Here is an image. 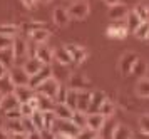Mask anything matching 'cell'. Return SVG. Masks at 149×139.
I'll use <instances>...</instances> for the list:
<instances>
[{
  "mask_svg": "<svg viewBox=\"0 0 149 139\" xmlns=\"http://www.w3.org/2000/svg\"><path fill=\"white\" fill-rule=\"evenodd\" d=\"M54 138L55 139H62V138H79L81 134V127L75 124L72 119H61L57 117L54 122Z\"/></svg>",
  "mask_w": 149,
  "mask_h": 139,
  "instance_id": "cell-1",
  "label": "cell"
},
{
  "mask_svg": "<svg viewBox=\"0 0 149 139\" xmlns=\"http://www.w3.org/2000/svg\"><path fill=\"white\" fill-rule=\"evenodd\" d=\"M89 12H91L89 0H72V3L67 8L69 17L75 20H84L89 15Z\"/></svg>",
  "mask_w": 149,
  "mask_h": 139,
  "instance_id": "cell-2",
  "label": "cell"
},
{
  "mask_svg": "<svg viewBox=\"0 0 149 139\" xmlns=\"http://www.w3.org/2000/svg\"><path fill=\"white\" fill-rule=\"evenodd\" d=\"M7 75H8V79L12 80L14 86H25V84H29V77H30L24 71V67H17V66L10 67L7 71Z\"/></svg>",
  "mask_w": 149,
  "mask_h": 139,
  "instance_id": "cell-3",
  "label": "cell"
},
{
  "mask_svg": "<svg viewBox=\"0 0 149 139\" xmlns=\"http://www.w3.org/2000/svg\"><path fill=\"white\" fill-rule=\"evenodd\" d=\"M64 47H65V50L70 54L74 64H77V66L82 64V62L89 57V50L86 49V47H82V45H77V44H65Z\"/></svg>",
  "mask_w": 149,
  "mask_h": 139,
  "instance_id": "cell-4",
  "label": "cell"
},
{
  "mask_svg": "<svg viewBox=\"0 0 149 139\" xmlns=\"http://www.w3.org/2000/svg\"><path fill=\"white\" fill-rule=\"evenodd\" d=\"M59 86H61V82L55 79L54 75H50L49 79H45L42 84H39V86L35 87V91H37V92L45 94V96H49V97H52V99H54L55 92H57V89H59Z\"/></svg>",
  "mask_w": 149,
  "mask_h": 139,
  "instance_id": "cell-5",
  "label": "cell"
},
{
  "mask_svg": "<svg viewBox=\"0 0 149 139\" xmlns=\"http://www.w3.org/2000/svg\"><path fill=\"white\" fill-rule=\"evenodd\" d=\"M50 75H52V67H50V64H44L37 72L32 74V75L29 77V86L35 89L39 84H42L45 79H49Z\"/></svg>",
  "mask_w": 149,
  "mask_h": 139,
  "instance_id": "cell-6",
  "label": "cell"
},
{
  "mask_svg": "<svg viewBox=\"0 0 149 139\" xmlns=\"http://www.w3.org/2000/svg\"><path fill=\"white\" fill-rule=\"evenodd\" d=\"M65 86L69 89H75V91H81V89H89L91 86V80L87 79L86 74H70L67 77V84Z\"/></svg>",
  "mask_w": 149,
  "mask_h": 139,
  "instance_id": "cell-7",
  "label": "cell"
},
{
  "mask_svg": "<svg viewBox=\"0 0 149 139\" xmlns=\"http://www.w3.org/2000/svg\"><path fill=\"white\" fill-rule=\"evenodd\" d=\"M139 55L134 52H126L121 55V59H119V72L122 74V75H129L131 74V69H132V66H134L136 59H137Z\"/></svg>",
  "mask_w": 149,
  "mask_h": 139,
  "instance_id": "cell-8",
  "label": "cell"
},
{
  "mask_svg": "<svg viewBox=\"0 0 149 139\" xmlns=\"http://www.w3.org/2000/svg\"><path fill=\"white\" fill-rule=\"evenodd\" d=\"M34 55L40 60L42 64H52V60H54V50L49 45H45V44H37Z\"/></svg>",
  "mask_w": 149,
  "mask_h": 139,
  "instance_id": "cell-9",
  "label": "cell"
},
{
  "mask_svg": "<svg viewBox=\"0 0 149 139\" xmlns=\"http://www.w3.org/2000/svg\"><path fill=\"white\" fill-rule=\"evenodd\" d=\"M106 92L104 91H91V101H89L87 112H99L102 102L106 101Z\"/></svg>",
  "mask_w": 149,
  "mask_h": 139,
  "instance_id": "cell-10",
  "label": "cell"
},
{
  "mask_svg": "<svg viewBox=\"0 0 149 139\" xmlns=\"http://www.w3.org/2000/svg\"><path fill=\"white\" fill-rule=\"evenodd\" d=\"M104 122H106V117L101 112H87V116H86V126L89 129L95 131V133L101 131V127L104 126Z\"/></svg>",
  "mask_w": 149,
  "mask_h": 139,
  "instance_id": "cell-11",
  "label": "cell"
},
{
  "mask_svg": "<svg viewBox=\"0 0 149 139\" xmlns=\"http://www.w3.org/2000/svg\"><path fill=\"white\" fill-rule=\"evenodd\" d=\"M129 12V8L124 3H121V2H117V3H114V5H111L109 7V19L111 20H116V22H121V20L126 19V15H127Z\"/></svg>",
  "mask_w": 149,
  "mask_h": 139,
  "instance_id": "cell-12",
  "label": "cell"
},
{
  "mask_svg": "<svg viewBox=\"0 0 149 139\" xmlns=\"http://www.w3.org/2000/svg\"><path fill=\"white\" fill-rule=\"evenodd\" d=\"M20 106V101L15 96L14 92H7L2 96V101H0V109L5 112V111H10V109H19Z\"/></svg>",
  "mask_w": 149,
  "mask_h": 139,
  "instance_id": "cell-13",
  "label": "cell"
},
{
  "mask_svg": "<svg viewBox=\"0 0 149 139\" xmlns=\"http://www.w3.org/2000/svg\"><path fill=\"white\" fill-rule=\"evenodd\" d=\"M127 27L126 25H122V24H114V25H109L107 29H106V35H107L109 39H126L127 37Z\"/></svg>",
  "mask_w": 149,
  "mask_h": 139,
  "instance_id": "cell-14",
  "label": "cell"
},
{
  "mask_svg": "<svg viewBox=\"0 0 149 139\" xmlns=\"http://www.w3.org/2000/svg\"><path fill=\"white\" fill-rule=\"evenodd\" d=\"M12 50H14L15 60L24 59L27 57V50H29V44L20 37H14V42H12Z\"/></svg>",
  "mask_w": 149,
  "mask_h": 139,
  "instance_id": "cell-15",
  "label": "cell"
},
{
  "mask_svg": "<svg viewBox=\"0 0 149 139\" xmlns=\"http://www.w3.org/2000/svg\"><path fill=\"white\" fill-rule=\"evenodd\" d=\"M148 69H149L148 60L142 59V57H137L136 62H134V66H132V69H131V74H129V75H134L137 79H141V77H144V75L148 74Z\"/></svg>",
  "mask_w": 149,
  "mask_h": 139,
  "instance_id": "cell-16",
  "label": "cell"
},
{
  "mask_svg": "<svg viewBox=\"0 0 149 139\" xmlns=\"http://www.w3.org/2000/svg\"><path fill=\"white\" fill-rule=\"evenodd\" d=\"M35 99H37V109H40V111H54L55 101L52 97L35 91Z\"/></svg>",
  "mask_w": 149,
  "mask_h": 139,
  "instance_id": "cell-17",
  "label": "cell"
},
{
  "mask_svg": "<svg viewBox=\"0 0 149 139\" xmlns=\"http://www.w3.org/2000/svg\"><path fill=\"white\" fill-rule=\"evenodd\" d=\"M14 94L19 97L20 102H25V101H29L30 97L35 96V89L30 87L29 84H25V86H15L14 87Z\"/></svg>",
  "mask_w": 149,
  "mask_h": 139,
  "instance_id": "cell-18",
  "label": "cell"
},
{
  "mask_svg": "<svg viewBox=\"0 0 149 139\" xmlns=\"http://www.w3.org/2000/svg\"><path fill=\"white\" fill-rule=\"evenodd\" d=\"M52 20H54V24L57 27H65L69 24V20H70V17H69V13H67V8L57 7L54 10V13H52Z\"/></svg>",
  "mask_w": 149,
  "mask_h": 139,
  "instance_id": "cell-19",
  "label": "cell"
},
{
  "mask_svg": "<svg viewBox=\"0 0 149 139\" xmlns=\"http://www.w3.org/2000/svg\"><path fill=\"white\" fill-rule=\"evenodd\" d=\"M52 62H54V60H52ZM50 67H52V75H54L57 80H61V79L67 80V77L70 75V72H69V67L70 66H65V64H61V62L55 60L54 64H50Z\"/></svg>",
  "mask_w": 149,
  "mask_h": 139,
  "instance_id": "cell-20",
  "label": "cell"
},
{
  "mask_svg": "<svg viewBox=\"0 0 149 139\" xmlns=\"http://www.w3.org/2000/svg\"><path fill=\"white\" fill-rule=\"evenodd\" d=\"M89 101H91V91L89 89H81L77 91V109L82 112H87Z\"/></svg>",
  "mask_w": 149,
  "mask_h": 139,
  "instance_id": "cell-21",
  "label": "cell"
},
{
  "mask_svg": "<svg viewBox=\"0 0 149 139\" xmlns=\"http://www.w3.org/2000/svg\"><path fill=\"white\" fill-rule=\"evenodd\" d=\"M29 35H30L32 42H35V44H45V42L49 40V37H50V32H49L45 27H42V29L30 30V32H29Z\"/></svg>",
  "mask_w": 149,
  "mask_h": 139,
  "instance_id": "cell-22",
  "label": "cell"
},
{
  "mask_svg": "<svg viewBox=\"0 0 149 139\" xmlns=\"http://www.w3.org/2000/svg\"><path fill=\"white\" fill-rule=\"evenodd\" d=\"M112 138L114 139H132L134 138V133L131 131V127L126 126V124H116V129L112 133Z\"/></svg>",
  "mask_w": 149,
  "mask_h": 139,
  "instance_id": "cell-23",
  "label": "cell"
},
{
  "mask_svg": "<svg viewBox=\"0 0 149 139\" xmlns=\"http://www.w3.org/2000/svg\"><path fill=\"white\" fill-rule=\"evenodd\" d=\"M42 66H44V64H42L40 60L37 59L35 55H32V57H29V59L24 62V66H22V67H24V71H25L29 75H32V74H35Z\"/></svg>",
  "mask_w": 149,
  "mask_h": 139,
  "instance_id": "cell-24",
  "label": "cell"
},
{
  "mask_svg": "<svg viewBox=\"0 0 149 139\" xmlns=\"http://www.w3.org/2000/svg\"><path fill=\"white\" fill-rule=\"evenodd\" d=\"M0 62L3 64V66L10 69V67L14 66L15 62V55H14V50H12V47H7V49H0Z\"/></svg>",
  "mask_w": 149,
  "mask_h": 139,
  "instance_id": "cell-25",
  "label": "cell"
},
{
  "mask_svg": "<svg viewBox=\"0 0 149 139\" xmlns=\"http://www.w3.org/2000/svg\"><path fill=\"white\" fill-rule=\"evenodd\" d=\"M54 112H55V116H57V117H61V119H70L74 111H72L69 106H65L64 102H55Z\"/></svg>",
  "mask_w": 149,
  "mask_h": 139,
  "instance_id": "cell-26",
  "label": "cell"
},
{
  "mask_svg": "<svg viewBox=\"0 0 149 139\" xmlns=\"http://www.w3.org/2000/svg\"><path fill=\"white\" fill-rule=\"evenodd\" d=\"M54 59L57 62H61V64H65V66H72L74 64V60L70 57V54L65 50V47H61V49L54 50Z\"/></svg>",
  "mask_w": 149,
  "mask_h": 139,
  "instance_id": "cell-27",
  "label": "cell"
},
{
  "mask_svg": "<svg viewBox=\"0 0 149 139\" xmlns=\"http://www.w3.org/2000/svg\"><path fill=\"white\" fill-rule=\"evenodd\" d=\"M142 20L137 17V13L134 12V10H129L127 15H126V27H127L129 32H134L136 29L139 27V24H141Z\"/></svg>",
  "mask_w": 149,
  "mask_h": 139,
  "instance_id": "cell-28",
  "label": "cell"
},
{
  "mask_svg": "<svg viewBox=\"0 0 149 139\" xmlns=\"http://www.w3.org/2000/svg\"><path fill=\"white\" fill-rule=\"evenodd\" d=\"M114 129H116V122H112V117H106V122L99 131V138H112Z\"/></svg>",
  "mask_w": 149,
  "mask_h": 139,
  "instance_id": "cell-29",
  "label": "cell"
},
{
  "mask_svg": "<svg viewBox=\"0 0 149 139\" xmlns=\"http://www.w3.org/2000/svg\"><path fill=\"white\" fill-rule=\"evenodd\" d=\"M30 119H32V122H34V126L37 127V131H40L42 136H44V111L35 109L34 112L30 114Z\"/></svg>",
  "mask_w": 149,
  "mask_h": 139,
  "instance_id": "cell-30",
  "label": "cell"
},
{
  "mask_svg": "<svg viewBox=\"0 0 149 139\" xmlns=\"http://www.w3.org/2000/svg\"><path fill=\"white\" fill-rule=\"evenodd\" d=\"M99 112H101L104 117H112V116L116 114V104L111 99H107V97H106V101L102 102L101 109H99Z\"/></svg>",
  "mask_w": 149,
  "mask_h": 139,
  "instance_id": "cell-31",
  "label": "cell"
},
{
  "mask_svg": "<svg viewBox=\"0 0 149 139\" xmlns=\"http://www.w3.org/2000/svg\"><path fill=\"white\" fill-rule=\"evenodd\" d=\"M136 92H137V96L149 99V79H146V77H141V79L137 80Z\"/></svg>",
  "mask_w": 149,
  "mask_h": 139,
  "instance_id": "cell-32",
  "label": "cell"
},
{
  "mask_svg": "<svg viewBox=\"0 0 149 139\" xmlns=\"http://www.w3.org/2000/svg\"><path fill=\"white\" fill-rule=\"evenodd\" d=\"M55 119H57V116H55L54 111H44V131L45 133L52 131Z\"/></svg>",
  "mask_w": 149,
  "mask_h": 139,
  "instance_id": "cell-33",
  "label": "cell"
},
{
  "mask_svg": "<svg viewBox=\"0 0 149 139\" xmlns=\"http://www.w3.org/2000/svg\"><path fill=\"white\" fill-rule=\"evenodd\" d=\"M64 104L69 106L72 111L77 109V91H75V89H69V87H67V96H65Z\"/></svg>",
  "mask_w": 149,
  "mask_h": 139,
  "instance_id": "cell-34",
  "label": "cell"
},
{
  "mask_svg": "<svg viewBox=\"0 0 149 139\" xmlns=\"http://www.w3.org/2000/svg\"><path fill=\"white\" fill-rule=\"evenodd\" d=\"M20 30V27L15 25V24H0V34L3 35H10V37H15Z\"/></svg>",
  "mask_w": 149,
  "mask_h": 139,
  "instance_id": "cell-35",
  "label": "cell"
},
{
  "mask_svg": "<svg viewBox=\"0 0 149 139\" xmlns=\"http://www.w3.org/2000/svg\"><path fill=\"white\" fill-rule=\"evenodd\" d=\"M148 32H149V22H141L139 27H137L132 34L136 35V39H137V40H146Z\"/></svg>",
  "mask_w": 149,
  "mask_h": 139,
  "instance_id": "cell-36",
  "label": "cell"
},
{
  "mask_svg": "<svg viewBox=\"0 0 149 139\" xmlns=\"http://www.w3.org/2000/svg\"><path fill=\"white\" fill-rule=\"evenodd\" d=\"M134 12L137 13V17L142 20V22H149V7L144 5V3H137L134 7Z\"/></svg>",
  "mask_w": 149,
  "mask_h": 139,
  "instance_id": "cell-37",
  "label": "cell"
},
{
  "mask_svg": "<svg viewBox=\"0 0 149 139\" xmlns=\"http://www.w3.org/2000/svg\"><path fill=\"white\" fill-rule=\"evenodd\" d=\"M86 116H87V112H82L79 109H75L74 112H72V117H70V119L74 121L81 129H84V127H86Z\"/></svg>",
  "mask_w": 149,
  "mask_h": 139,
  "instance_id": "cell-38",
  "label": "cell"
},
{
  "mask_svg": "<svg viewBox=\"0 0 149 139\" xmlns=\"http://www.w3.org/2000/svg\"><path fill=\"white\" fill-rule=\"evenodd\" d=\"M14 84H12V80L8 79V75H5V77H2L0 79V94L3 96V94L7 92H14Z\"/></svg>",
  "mask_w": 149,
  "mask_h": 139,
  "instance_id": "cell-39",
  "label": "cell"
},
{
  "mask_svg": "<svg viewBox=\"0 0 149 139\" xmlns=\"http://www.w3.org/2000/svg\"><path fill=\"white\" fill-rule=\"evenodd\" d=\"M139 129L142 134L149 136V114H142L139 117Z\"/></svg>",
  "mask_w": 149,
  "mask_h": 139,
  "instance_id": "cell-40",
  "label": "cell"
},
{
  "mask_svg": "<svg viewBox=\"0 0 149 139\" xmlns=\"http://www.w3.org/2000/svg\"><path fill=\"white\" fill-rule=\"evenodd\" d=\"M65 96H67V86H59V89H57V92H55V97L54 101L55 102H64L65 101Z\"/></svg>",
  "mask_w": 149,
  "mask_h": 139,
  "instance_id": "cell-41",
  "label": "cell"
},
{
  "mask_svg": "<svg viewBox=\"0 0 149 139\" xmlns=\"http://www.w3.org/2000/svg\"><path fill=\"white\" fill-rule=\"evenodd\" d=\"M19 111H20L22 116H30V114L34 112L35 109L30 104H29V101H25V102H20V106H19Z\"/></svg>",
  "mask_w": 149,
  "mask_h": 139,
  "instance_id": "cell-42",
  "label": "cell"
},
{
  "mask_svg": "<svg viewBox=\"0 0 149 139\" xmlns=\"http://www.w3.org/2000/svg\"><path fill=\"white\" fill-rule=\"evenodd\" d=\"M79 138H87V139H94V138H99V133H95L92 129H89L87 126L81 129V134H79Z\"/></svg>",
  "mask_w": 149,
  "mask_h": 139,
  "instance_id": "cell-43",
  "label": "cell"
},
{
  "mask_svg": "<svg viewBox=\"0 0 149 139\" xmlns=\"http://www.w3.org/2000/svg\"><path fill=\"white\" fill-rule=\"evenodd\" d=\"M12 42H14V37L0 34V49H7V47H12Z\"/></svg>",
  "mask_w": 149,
  "mask_h": 139,
  "instance_id": "cell-44",
  "label": "cell"
},
{
  "mask_svg": "<svg viewBox=\"0 0 149 139\" xmlns=\"http://www.w3.org/2000/svg\"><path fill=\"white\" fill-rule=\"evenodd\" d=\"M44 25V22H40V20H35V22H27L25 25H24V29L27 30V32H30V30H35V29H42Z\"/></svg>",
  "mask_w": 149,
  "mask_h": 139,
  "instance_id": "cell-45",
  "label": "cell"
},
{
  "mask_svg": "<svg viewBox=\"0 0 149 139\" xmlns=\"http://www.w3.org/2000/svg\"><path fill=\"white\" fill-rule=\"evenodd\" d=\"M22 114L19 109H10V111H5V119H20Z\"/></svg>",
  "mask_w": 149,
  "mask_h": 139,
  "instance_id": "cell-46",
  "label": "cell"
},
{
  "mask_svg": "<svg viewBox=\"0 0 149 139\" xmlns=\"http://www.w3.org/2000/svg\"><path fill=\"white\" fill-rule=\"evenodd\" d=\"M20 3H22L24 7H25L27 10H35L39 2H37V0H20Z\"/></svg>",
  "mask_w": 149,
  "mask_h": 139,
  "instance_id": "cell-47",
  "label": "cell"
},
{
  "mask_svg": "<svg viewBox=\"0 0 149 139\" xmlns=\"http://www.w3.org/2000/svg\"><path fill=\"white\" fill-rule=\"evenodd\" d=\"M7 67L3 66V64H2V62H0V79H2V77H5V75H7Z\"/></svg>",
  "mask_w": 149,
  "mask_h": 139,
  "instance_id": "cell-48",
  "label": "cell"
},
{
  "mask_svg": "<svg viewBox=\"0 0 149 139\" xmlns=\"http://www.w3.org/2000/svg\"><path fill=\"white\" fill-rule=\"evenodd\" d=\"M8 138V133L5 131V127H0V139H5Z\"/></svg>",
  "mask_w": 149,
  "mask_h": 139,
  "instance_id": "cell-49",
  "label": "cell"
},
{
  "mask_svg": "<svg viewBox=\"0 0 149 139\" xmlns=\"http://www.w3.org/2000/svg\"><path fill=\"white\" fill-rule=\"evenodd\" d=\"M102 2H104V3H106V5H114V3H117V2H121V0H102Z\"/></svg>",
  "mask_w": 149,
  "mask_h": 139,
  "instance_id": "cell-50",
  "label": "cell"
},
{
  "mask_svg": "<svg viewBox=\"0 0 149 139\" xmlns=\"http://www.w3.org/2000/svg\"><path fill=\"white\" fill-rule=\"evenodd\" d=\"M37 2H40V3H49V2H52V0H37Z\"/></svg>",
  "mask_w": 149,
  "mask_h": 139,
  "instance_id": "cell-51",
  "label": "cell"
},
{
  "mask_svg": "<svg viewBox=\"0 0 149 139\" xmlns=\"http://www.w3.org/2000/svg\"><path fill=\"white\" fill-rule=\"evenodd\" d=\"M146 40H148V42H149V32H148V37H146Z\"/></svg>",
  "mask_w": 149,
  "mask_h": 139,
  "instance_id": "cell-52",
  "label": "cell"
},
{
  "mask_svg": "<svg viewBox=\"0 0 149 139\" xmlns=\"http://www.w3.org/2000/svg\"><path fill=\"white\" fill-rule=\"evenodd\" d=\"M0 101H2V94H0Z\"/></svg>",
  "mask_w": 149,
  "mask_h": 139,
  "instance_id": "cell-53",
  "label": "cell"
},
{
  "mask_svg": "<svg viewBox=\"0 0 149 139\" xmlns=\"http://www.w3.org/2000/svg\"><path fill=\"white\" fill-rule=\"evenodd\" d=\"M70 2H72V0H70Z\"/></svg>",
  "mask_w": 149,
  "mask_h": 139,
  "instance_id": "cell-54",
  "label": "cell"
}]
</instances>
